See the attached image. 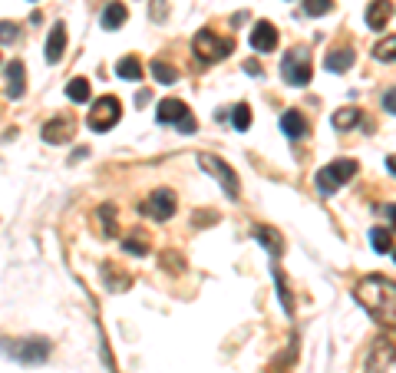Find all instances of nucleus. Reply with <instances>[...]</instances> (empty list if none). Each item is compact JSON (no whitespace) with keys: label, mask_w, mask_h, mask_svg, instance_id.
I'll use <instances>...</instances> for the list:
<instances>
[{"label":"nucleus","mask_w":396,"mask_h":373,"mask_svg":"<svg viewBox=\"0 0 396 373\" xmlns=\"http://www.w3.org/2000/svg\"><path fill=\"white\" fill-rule=\"evenodd\" d=\"M393 258H396V251H393Z\"/></svg>","instance_id":"36"},{"label":"nucleus","mask_w":396,"mask_h":373,"mask_svg":"<svg viewBox=\"0 0 396 373\" xmlns=\"http://www.w3.org/2000/svg\"><path fill=\"white\" fill-rule=\"evenodd\" d=\"M122 116V106L116 96H99L96 103H92L90 116H86V126H90L92 133H109Z\"/></svg>","instance_id":"5"},{"label":"nucleus","mask_w":396,"mask_h":373,"mask_svg":"<svg viewBox=\"0 0 396 373\" xmlns=\"http://www.w3.org/2000/svg\"><path fill=\"white\" fill-rule=\"evenodd\" d=\"M281 73H284V83H290V86H307L314 70H310V60H307L304 50H290L281 63Z\"/></svg>","instance_id":"8"},{"label":"nucleus","mask_w":396,"mask_h":373,"mask_svg":"<svg viewBox=\"0 0 396 373\" xmlns=\"http://www.w3.org/2000/svg\"><path fill=\"white\" fill-rule=\"evenodd\" d=\"M155 116H159V122H172V126H179V133H195L198 129L195 116L188 113V106H185L182 99H162L159 109H155Z\"/></svg>","instance_id":"7"},{"label":"nucleus","mask_w":396,"mask_h":373,"mask_svg":"<svg viewBox=\"0 0 396 373\" xmlns=\"http://www.w3.org/2000/svg\"><path fill=\"white\" fill-rule=\"evenodd\" d=\"M96 218H99V224H103V231L112 238V235H116V209H112V205H99Z\"/></svg>","instance_id":"24"},{"label":"nucleus","mask_w":396,"mask_h":373,"mask_svg":"<svg viewBox=\"0 0 396 373\" xmlns=\"http://www.w3.org/2000/svg\"><path fill=\"white\" fill-rule=\"evenodd\" d=\"M251 235H255V238H258L271 254L284 251V241H281V235H277L275 228H268V224H255V228H251Z\"/></svg>","instance_id":"18"},{"label":"nucleus","mask_w":396,"mask_h":373,"mask_svg":"<svg viewBox=\"0 0 396 373\" xmlns=\"http://www.w3.org/2000/svg\"><path fill=\"white\" fill-rule=\"evenodd\" d=\"M142 211H146L149 218H155V222L172 218V215H175V192H172V189H155V192L142 202Z\"/></svg>","instance_id":"10"},{"label":"nucleus","mask_w":396,"mask_h":373,"mask_svg":"<svg viewBox=\"0 0 396 373\" xmlns=\"http://www.w3.org/2000/svg\"><path fill=\"white\" fill-rule=\"evenodd\" d=\"M122 248L129 254H149V238H142V235H132V238L122 241Z\"/></svg>","instance_id":"29"},{"label":"nucleus","mask_w":396,"mask_h":373,"mask_svg":"<svg viewBox=\"0 0 396 373\" xmlns=\"http://www.w3.org/2000/svg\"><path fill=\"white\" fill-rule=\"evenodd\" d=\"M63 50H66V23H53V30H50V37H46V60L60 63Z\"/></svg>","instance_id":"14"},{"label":"nucleus","mask_w":396,"mask_h":373,"mask_svg":"<svg viewBox=\"0 0 396 373\" xmlns=\"http://www.w3.org/2000/svg\"><path fill=\"white\" fill-rule=\"evenodd\" d=\"M17 37H20V27L10 20H0V44H14Z\"/></svg>","instance_id":"30"},{"label":"nucleus","mask_w":396,"mask_h":373,"mask_svg":"<svg viewBox=\"0 0 396 373\" xmlns=\"http://www.w3.org/2000/svg\"><path fill=\"white\" fill-rule=\"evenodd\" d=\"M152 17H155V20H162V17H166V0H152Z\"/></svg>","instance_id":"32"},{"label":"nucleus","mask_w":396,"mask_h":373,"mask_svg":"<svg viewBox=\"0 0 396 373\" xmlns=\"http://www.w3.org/2000/svg\"><path fill=\"white\" fill-rule=\"evenodd\" d=\"M324 66H327L330 73H347V70L353 66V50L350 46H340V50H334V53H327Z\"/></svg>","instance_id":"17"},{"label":"nucleus","mask_w":396,"mask_h":373,"mask_svg":"<svg viewBox=\"0 0 396 373\" xmlns=\"http://www.w3.org/2000/svg\"><path fill=\"white\" fill-rule=\"evenodd\" d=\"M70 135H73V122L63 119V116L60 119H50L43 126V139L50 142V146H60L63 139H70Z\"/></svg>","instance_id":"15"},{"label":"nucleus","mask_w":396,"mask_h":373,"mask_svg":"<svg viewBox=\"0 0 396 373\" xmlns=\"http://www.w3.org/2000/svg\"><path fill=\"white\" fill-rule=\"evenodd\" d=\"M198 162H201L205 172H212L215 179H218V185L228 192V198H238V195H241V182H238V175H235V169H231V165H225L218 155H208V152H201V155H198Z\"/></svg>","instance_id":"6"},{"label":"nucleus","mask_w":396,"mask_h":373,"mask_svg":"<svg viewBox=\"0 0 396 373\" xmlns=\"http://www.w3.org/2000/svg\"><path fill=\"white\" fill-rule=\"evenodd\" d=\"M390 17H393V3L390 0H370V7H366V27L370 30H386Z\"/></svg>","instance_id":"13"},{"label":"nucleus","mask_w":396,"mask_h":373,"mask_svg":"<svg viewBox=\"0 0 396 373\" xmlns=\"http://www.w3.org/2000/svg\"><path fill=\"white\" fill-rule=\"evenodd\" d=\"M281 133L288 135V139H301V135H307V122H304V116H301L297 109H288V113L281 116Z\"/></svg>","instance_id":"16"},{"label":"nucleus","mask_w":396,"mask_h":373,"mask_svg":"<svg viewBox=\"0 0 396 373\" xmlns=\"http://www.w3.org/2000/svg\"><path fill=\"white\" fill-rule=\"evenodd\" d=\"M353 294L380 327L396 330V281L383 278V274H366Z\"/></svg>","instance_id":"1"},{"label":"nucleus","mask_w":396,"mask_h":373,"mask_svg":"<svg viewBox=\"0 0 396 373\" xmlns=\"http://www.w3.org/2000/svg\"><path fill=\"white\" fill-rule=\"evenodd\" d=\"M373 57H377V60H396V37H386L383 44H377Z\"/></svg>","instance_id":"28"},{"label":"nucleus","mask_w":396,"mask_h":373,"mask_svg":"<svg viewBox=\"0 0 396 373\" xmlns=\"http://www.w3.org/2000/svg\"><path fill=\"white\" fill-rule=\"evenodd\" d=\"M129 20V10H126V3H109L106 7V14H103V30H119L122 23Z\"/></svg>","instance_id":"19"},{"label":"nucleus","mask_w":396,"mask_h":373,"mask_svg":"<svg viewBox=\"0 0 396 373\" xmlns=\"http://www.w3.org/2000/svg\"><path fill=\"white\" fill-rule=\"evenodd\" d=\"M231 122H235V129H248L251 126V106H244V103H238L235 109H231Z\"/></svg>","instance_id":"26"},{"label":"nucleus","mask_w":396,"mask_h":373,"mask_svg":"<svg viewBox=\"0 0 396 373\" xmlns=\"http://www.w3.org/2000/svg\"><path fill=\"white\" fill-rule=\"evenodd\" d=\"M27 93V70L20 60H10L7 63V96L10 99H23Z\"/></svg>","instance_id":"12"},{"label":"nucleus","mask_w":396,"mask_h":373,"mask_svg":"<svg viewBox=\"0 0 396 373\" xmlns=\"http://www.w3.org/2000/svg\"><path fill=\"white\" fill-rule=\"evenodd\" d=\"M244 70H248L251 76H261V66H258V63H244Z\"/></svg>","instance_id":"34"},{"label":"nucleus","mask_w":396,"mask_h":373,"mask_svg":"<svg viewBox=\"0 0 396 373\" xmlns=\"http://www.w3.org/2000/svg\"><path fill=\"white\" fill-rule=\"evenodd\" d=\"M152 76L162 83V86H172V83L179 79V70H175V66H168V63H162V60H155L152 63Z\"/></svg>","instance_id":"23"},{"label":"nucleus","mask_w":396,"mask_h":373,"mask_svg":"<svg viewBox=\"0 0 396 373\" xmlns=\"http://www.w3.org/2000/svg\"><path fill=\"white\" fill-rule=\"evenodd\" d=\"M116 73H119L122 79H139V76H142V63H139L136 57H122V60L116 63Z\"/></svg>","instance_id":"22"},{"label":"nucleus","mask_w":396,"mask_h":373,"mask_svg":"<svg viewBox=\"0 0 396 373\" xmlns=\"http://www.w3.org/2000/svg\"><path fill=\"white\" fill-rule=\"evenodd\" d=\"M277 46V27L271 20H258L255 27H251V50H258V53H271Z\"/></svg>","instance_id":"11"},{"label":"nucleus","mask_w":396,"mask_h":373,"mask_svg":"<svg viewBox=\"0 0 396 373\" xmlns=\"http://www.w3.org/2000/svg\"><path fill=\"white\" fill-rule=\"evenodd\" d=\"M380 215H386V218H390V224H393V228H396V205H383V209H380Z\"/></svg>","instance_id":"33"},{"label":"nucleus","mask_w":396,"mask_h":373,"mask_svg":"<svg viewBox=\"0 0 396 373\" xmlns=\"http://www.w3.org/2000/svg\"><path fill=\"white\" fill-rule=\"evenodd\" d=\"M386 169H390V172L396 175V155H390V159H386Z\"/></svg>","instance_id":"35"},{"label":"nucleus","mask_w":396,"mask_h":373,"mask_svg":"<svg viewBox=\"0 0 396 373\" xmlns=\"http://www.w3.org/2000/svg\"><path fill=\"white\" fill-rule=\"evenodd\" d=\"M334 10V0H304V14L310 17H324Z\"/></svg>","instance_id":"27"},{"label":"nucleus","mask_w":396,"mask_h":373,"mask_svg":"<svg viewBox=\"0 0 396 373\" xmlns=\"http://www.w3.org/2000/svg\"><path fill=\"white\" fill-rule=\"evenodd\" d=\"M0 354L20 360V363H43L50 357V343L40 337H27V341H0Z\"/></svg>","instance_id":"3"},{"label":"nucleus","mask_w":396,"mask_h":373,"mask_svg":"<svg viewBox=\"0 0 396 373\" xmlns=\"http://www.w3.org/2000/svg\"><path fill=\"white\" fill-rule=\"evenodd\" d=\"M360 122V109H340L334 113V129H350Z\"/></svg>","instance_id":"25"},{"label":"nucleus","mask_w":396,"mask_h":373,"mask_svg":"<svg viewBox=\"0 0 396 373\" xmlns=\"http://www.w3.org/2000/svg\"><path fill=\"white\" fill-rule=\"evenodd\" d=\"M192 50H195V57L201 63H218L231 57V50H235V40L231 37H218L212 30H198V37L192 40Z\"/></svg>","instance_id":"2"},{"label":"nucleus","mask_w":396,"mask_h":373,"mask_svg":"<svg viewBox=\"0 0 396 373\" xmlns=\"http://www.w3.org/2000/svg\"><path fill=\"white\" fill-rule=\"evenodd\" d=\"M66 96H70L73 103H86V99H90V83H86L83 76L70 79V83H66Z\"/></svg>","instance_id":"21"},{"label":"nucleus","mask_w":396,"mask_h":373,"mask_svg":"<svg viewBox=\"0 0 396 373\" xmlns=\"http://www.w3.org/2000/svg\"><path fill=\"white\" fill-rule=\"evenodd\" d=\"M370 245H373L377 254H390L393 251V235H390L386 228H373V231H370Z\"/></svg>","instance_id":"20"},{"label":"nucleus","mask_w":396,"mask_h":373,"mask_svg":"<svg viewBox=\"0 0 396 373\" xmlns=\"http://www.w3.org/2000/svg\"><path fill=\"white\" fill-rule=\"evenodd\" d=\"M353 175H357V162H353V159H337V162L324 165L314 182H317V189L324 195H330V192H337L340 185H347Z\"/></svg>","instance_id":"4"},{"label":"nucleus","mask_w":396,"mask_h":373,"mask_svg":"<svg viewBox=\"0 0 396 373\" xmlns=\"http://www.w3.org/2000/svg\"><path fill=\"white\" fill-rule=\"evenodd\" d=\"M383 109H386V113H393V116H396V86H393V90H386V93H383Z\"/></svg>","instance_id":"31"},{"label":"nucleus","mask_w":396,"mask_h":373,"mask_svg":"<svg viewBox=\"0 0 396 373\" xmlns=\"http://www.w3.org/2000/svg\"><path fill=\"white\" fill-rule=\"evenodd\" d=\"M393 360H396V347L380 337V341L370 343V354L364 360V373H386L393 367Z\"/></svg>","instance_id":"9"}]
</instances>
